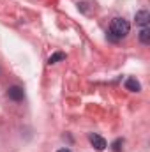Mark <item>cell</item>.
Wrapping results in <instances>:
<instances>
[{
	"label": "cell",
	"mask_w": 150,
	"mask_h": 152,
	"mask_svg": "<svg viewBox=\"0 0 150 152\" xmlns=\"http://www.w3.org/2000/svg\"><path fill=\"white\" fill-rule=\"evenodd\" d=\"M129 30H131V25H129L127 20H124V18H113L111 25H110V37L113 41L122 39L129 34Z\"/></svg>",
	"instance_id": "1"
},
{
	"label": "cell",
	"mask_w": 150,
	"mask_h": 152,
	"mask_svg": "<svg viewBox=\"0 0 150 152\" xmlns=\"http://www.w3.org/2000/svg\"><path fill=\"white\" fill-rule=\"evenodd\" d=\"M88 140H90V143L95 147V151H104V149H106V140H104L101 134L92 133V134H88Z\"/></svg>",
	"instance_id": "2"
},
{
	"label": "cell",
	"mask_w": 150,
	"mask_h": 152,
	"mask_svg": "<svg viewBox=\"0 0 150 152\" xmlns=\"http://www.w3.org/2000/svg\"><path fill=\"white\" fill-rule=\"evenodd\" d=\"M7 96H9V99H12V101H23L25 92H23V88H21V87L14 85V87H11V88L7 90Z\"/></svg>",
	"instance_id": "3"
},
{
	"label": "cell",
	"mask_w": 150,
	"mask_h": 152,
	"mask_svg": "<svg viewBox=\"0 0 150 152\" xmlns=\"http://www.w3.org/2000/svg\"><path fill=\"white\" fill-rule=\"evenodd\" d=\"M136 23L138 25H141V27H147L149 25V21H150V12L147 11V9H141V11H138L136 12Z\"/></svg>",
	"instance_id": "4"
},
{
	"label": "cell",
	"mask_w": 150,
	"mask_h": 152,
	"mask_svg": "<svg viewBox=\"0 0 150 152\" xmlns=\"http://www.w3.org/2000/svg\"><path fill=\"white\" fill-rule=\"evenodd\" d=\"M125 88L131 90V92H140V90H141V85H140V81H138L136 78H127V81H125Z\"/></svg>",
	"instance_id": "5"
},
{
	"label": "cell",
	"mask_w": 150,
	"mask_h": 152,
	"mask_svg": "<svg viewBox=\"0 0 150 152\" xmlns=\"http://www.w3.org/2000/svg\"><path fill=\"white\" fill-rule=\"evenodd\" d=\"M140 41H141L143 44H150V28L149 27H143V28L140 30Z\"/></svg>",
	"instance_id": "6"
},
{
	"label": "cell",
	"mask_w": 150,
	"mask_h": 152,
	"mask_svg": "<svg viewBox=\"0 0 150 152\" xmlns=\"http://www.w3.org/2000/svg\"><path fill=\"white\" fill-rule=\"evenodd\" d=\"M64 58H66V53L57 51V53H53V55L48 58V64H57V62H60V60H64Z\"/></svg>",
	"instance_id": "7"
},
{
	"label": "cell",
	"mask_w": 150,
	"mask_h": 152,
	"mask_svg": "<svg viewBox=\"0 0 150 152\" xmlns=\"http://www.w3.org/2000/svg\"><path fill=\"white\" fill-rule=\"evenodd\" d=\"M122 145H124V140H122V138H118V140H115V142H113V151L115 152H120L122 151Z\"/></svg>",
	"instance_id": "8"
},
{
	"label": "cell",
	"mask_w": 150,
	"mask_h": 152,
	"mask_svg": "<svg viewBox=\"0 0 150 152\" xmlns=\"http://www.w3.org/2000/svg\"><path fill=\"white\" fill-rule=\"evenodd\" d=\"M57 152H71L69 149H60V151H57Z\"/></svg>",
	"instance_id": "9"
}]
</instances>
